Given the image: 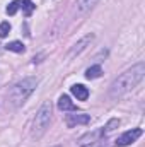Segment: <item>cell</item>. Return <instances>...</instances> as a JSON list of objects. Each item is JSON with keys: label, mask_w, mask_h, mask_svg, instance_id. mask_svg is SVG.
<instances>
[{"label": "cell", "mask_w": 145, "mask_h": 147, "mask_svg": "<svg viewBox=\"0 0 145 147\" xmlns=\"http://www.w3.org/2000/svg\"><path fill=\"white\" fill-rule=\"evenodd\" d=\"M19 7H21V0H12L9 5H7V9H5V12L9 14V16H14L17 10H19Z\"/></svg>", "instance_id": "cell-15"}, {"label": "cell", "mask_w": 145, "mask_h": 147, "mask_svg": "<svg viewBox=\"0 0 145 147\" xmlns=\"http://www.w3.org/2000/svg\"><path fill=\"white\" fill-rule=\"evenodd\" d=\"M58 110L60 111H75L77 106L72 103V99H70L67 94H63V96L58 98Z\"/></svg>", "instance_id": "cell-10"}, {"label": "cell", "mask_w": 145, "mask_h": 147, "mask_svg": "<svg viewBox=\"0 0 145 147\" xmlns=\"http://www.w3.org/2000/svg\"><path fill=\"white\" fill-rule=\"evenodd\" d=\"M89 121H91V115H85V113H75V115L65 116V123L68 128H73L77 125H87Z\"/></svg>", "instance_id": "cell-6"}, {"label": "cell", "mask_w": 145, "mask_h": 147, "mask_svg": "<svg viewBox=\"0 0 145 147\" xmlns=\"http://www.w3.org/2000/svg\"><path fill=\"white\" fill-rule=\"evenodd\" d=\"M53 147H60V146H53Z\"/></svg>", "instance_id": "cell-18"}, {"label": "cell", "mask_w": 145, "mask_h": 147, "mask_svg": "<svg viewBox=\"0 0 145 147\" xmlns=\"http://www.w3.org/2000/svg\"><path fill=\"white\" fill-rule=\"evenodd\" d=\"M5 48H7L9 51H14V53H24V51H26V46H24L21 41H10V43L5 45Z\"/></svg>", "instance_id": "cell-13"}, {"label": "cell", "mask_w": 145, "mask_h": 147, "mask_svg": "<svg viewBox=\"0 0 145 147\" xmlns=\"http://www.w3.org/2000/svg\"><path fill=\"white\" fill-rule=\"evenodd\" d=\"M10 33V24L9 22H0V38H5Z\"/></svg>", "instance_id": "cell-16"}, {"label": "cell", "mask_w": 145, "mask_h": 147, "mask_svg": "<svg viewBox=\"0 0 145 147\" xmlns=\"http://www.w3.org/2000/svg\"><path fill=\"white\" fill-rule=\"evenodd\" d=\"M21 7H22V12L24 16H31L36 9V5L33 3V0H21Z\"/></svg>", "instance_id": "cell-14"}, {"label": "cell", "mask_w": 145, "mask_h": 147, "mask_svg": "<svg viewBox=\"0 0 145 147\" xmlns=\"http://www.w3.org/2000/svg\"><path fill=\"white\" fill-rule=\"evenodd\" d=\"M99 0H77L75 2V9H77V16H84L89 10H92L97 5Z\"/></svg>", "instance_id": "cell-8"}, {"label": "cell", "mask_w": 145, "mask_h": 147, "mask_svg": "<svg viewBox=\"0 0 145 147\" xmlns=\"http://www.w3.org/2000/svg\"><path fill=\"white\" fill-rule=\"evenodd\" d=\"M101 139H104V135H103L101 128H99V130L87 132L85 135H82V137L79 139V147H84V146H89V144H94V142H97V140H101Z\"/></svg>", "instance_id": "cell-7"}, {"label": "cell", "mask_w": 145, "mask_h": 147, "mask_svg": "<svg viewBox=\"0 0 145 147\" xmlns=\"http://www.w3.org/2000/svg\"><path fill=\"white\" fill-rule=\"evenodd\" d=\"M142 134H144V130L142 128H132V130H128V132H125L121 137H118V140H116V146L118 147H126L130 146V144H133L138 137H142Z\"/></svg>", "instance_id": "cell-5"}, {"label": "cell", "mask_w": 145, "mask_h": 147, "mask_svg": "<svg viewBox=\"0 0 145 147\" xmlns=\"http://www.w3.org/2000/svg\"><path fill=\"white\" fill-rule=\"evenodd\" d=\"M51 103L50 101H44L41 105V108L38 110L36 116H34V121H33V130H31V137L33 139H39L44 135V132L48 130L50 127V121H51Z\"/></svg>", "instance_id": "cell-3"}, {"label": "cell", "mask_w": 145, "mask_h": 147, "mask_svg": "<svg viewBox=\"0 0 145 147\" xmlns=\"http://www.w3.org/2000/svg\"><path fill=\"white\" fill-rule=\"evenodd\" d=\"M84 147H108V146H106V142L101 139V140H97V142H94V144H89V146H84Z\"/></svg>", "instance_id": "cell-17"}, {"label": "cell", "mask_w": 145, "mask_h": 147, "mask_svg": "<svg viewBox=\"0 0 145 147\" xmlns=\"http://www.w3.org/2000/svg\"><path fill=\"white\" fill-rule=\"evenodd\" d=\"M118 127H119V120H118V118H113V120H109L108 123L101 128V132H103V135H104V137H108L109 134H111V132H114Z\"/></svg>", "instance_id": "cell-11"}, {"label": "cell", "mask_w": 145, "mask_h": 147, "mask_svg": "<svg viewBox=\"0 0 145 147\" xmlns=\"http://www.w3.org/2000/svg\"><path fill=\"white\" fill-rule=\"evenodd\" d=\"M70 91H72V94L79 99V101H85V99L89 98V89H87L85 86H82V84H75V86H72Z\"/></svg>", "instance_id": "cell-9"}, {"label": "cell", "mask_w": 145, "mask_h": 147, "mask_svg": "<svg viewBox=\"0 0 145 147\" xmlns=\"http://www.w3.org/2000/svg\"><path fill=\"white\" fill-rule=\"evenodd\" d=\"M144 75H145V65L142 62L137 63V65H133L132 69L125 70L121 75H118L113 80V84L109 87V96L113 99L125 96L126 92H130L132 89H135L144 80Z\"/></svg>", "instance_id": "cell-1"}, {"label": "cell", "mask_w": 145, "mask_h": 147, "mask_svg": "<svg viewBox=\"0 0 145 147\" xmlns=\"http://www.w3.org/2000/svg\"><path fill=\"white\" fill-rule=\"evenodd\" d=\"M92 41H94V34H92V33H91V34H85L82 39H79L72 48H70V51H68L67 58L70 60V58H73V57H79L84 50H87V46H91V43H92Z\"/></svg>", "instance_id": "cell-4"}, {"label": "cell", "mask_w": 145, "mask_h": 147, "mask_svg": "<svg viewBox=\"0 0 145 147\" xmlns=\"http://www.w3.org/2000/svg\"><path fill=\"white\" fill-rule=\"evenodd\" d=\"M101 74H103V69H101V65H92V67H89L87 70H85V79H97V77H101Z\"/></svg>", "instance_id": "cell-12"}, {"label": "cell", "mask_w": 145, "mask_h": 147, "mask_svg": "<svg viewBox=\"0 0 145 147\" xmlns=\"http://www.w3.org/2000/svg\"><path fill=\"white\" fill-rule=\"evenodd\" d=\"M38 86V79L36 77H26L19 82H15L10 91H9V99L14 106H22L26 103V99L34 92Z\"/></svg>", "instance_id": "cell-2"}]
</instances>
